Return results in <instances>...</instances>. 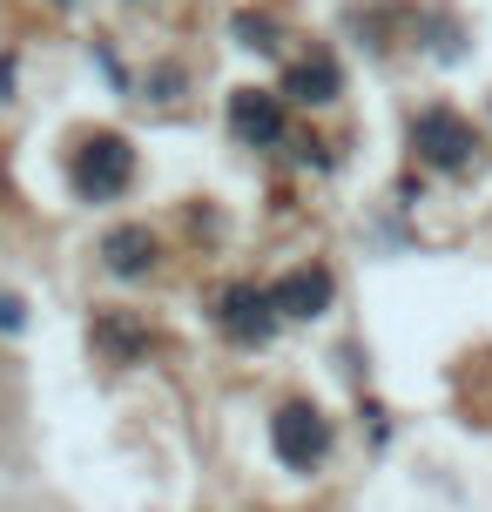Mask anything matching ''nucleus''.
<instances>
[{"label": "nucleus", "instance_id": "2", "mask_svg": "<svg viewBox=\"0 0 492 512\" xmlns=\"http://www.w3.org/2000/svg\"><path fill=\"white\" fill-rule=\"evenodd\" d=\"M270 438H277V459L284 465H311L317 452H324V418H317L311 405H290L277 425H270Z\"/></svg>", "mask_w": 492, "mask_h": 512}, {"label": "nucleus", "instance_id": "1", "mask_svg": "<svg viewBox=\"0 0 492 512\" xmlns=\"http://www.w3.org/2000/svg\"><path fill=\"white\" fill-rule=\"evenodd\" d=\"M129 182V149L115 142V135H102V142H88L75 162V189L81 196H115Z\"/></svg>", "mask_w": 492, "mask_h": 512}, {"label": "nucleus", "instance_id": "4", "mask_svg": "<svg viewBox=\"0 0 492 512\" xmlns=\"http://www.w3.org/2000/svg\"><path fill=\"white\" fill-rule=\"evenodd\" d=\"M324 297H331V277H324V270H297L290 283H277V290H270V304L284 310V317H317V310H324Z\"/></svg>", "mask_w": 492, "mask_h": 512}, {"label": "nucleus", "instance_id": "7", "mask_svg": "<svg viewBox=\"0 0 492 512\" xmlns=\"http://www.w3.org/2000/svg\"><path fill=\"white\" fill-rule=\"evenodd\" d=\"M290 88H297V102H324V95H331V68H324V61H317V68H297Z\"/></svg>", "mask_w": 492, "mask_h": 512}, {"label": "nucleus", "instance_id": "6", "mask_svg": "<svg viewBox=\"0 0 492 512\" xmlns=\"http://www.w3.org/2000/svg\"><path fill=\"white\" fill-rule=\"evenodd\" d=\"M236 128L243 135H277V102H263V95H236Z\"/></svg>", "mask_w": 492, "mask_h": 512}, {"label": "nucleus", "instance_id": "5", "mask_svg": "<svg viewBox=\"0 0 492 512\" xmlns=\"http://www.w3.org/2000/svg\"><path fill=\"white\" fill-rule=\"evenodd\" d=\"M108 263H115L122 277H135V270L149 263V230H115L108 236Z\"/></svg>", "mask_w": 492, "mask_h": 512}, {"label": "nucleus", "instance_id": "3", "mask_svg": "<svg viewBox=\"0 0 492 512\" xmlns=\"http://www.w3.org/2000/svg\"><path fill=\"white\" fill-rule=\"evenodd\" d=\"M418 149L432 155V162H445V169H452V162H466L472 135H466V122H459V115H445V108H432V115L418 122Z\"/></svg>", "mask_w": 492, "mask_h": 512}]
</instances>
